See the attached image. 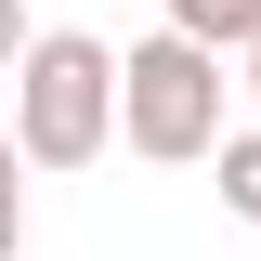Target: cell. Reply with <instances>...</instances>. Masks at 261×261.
I'll return each mask as SVG.
<instances>
[{"mask_svg":"<svg viewBox=\"0 0 261 261\" xmlns=\"http://www.w3.org/2000/svg\"><path fill=\"white\" fill-rule=\"evenodd\" d=\"M222 65L235 53H209V39H183V27L130 39L118 53V144L144 170H209L222 157Z\"/></svg>","mask_w":261,"mask_h":261,"instance_id":"1","label":"cell"},{"mask_svg":"<svg viewBox=\"0 0 261 261\" xmlns=\"http://www.w3.org/2000/svg\"><path fill=\"white\" fill-rule=\"evenodd\" d=\"M235 79H248V105H261V39H248V53H235Z\"/></svg>","mask_w":261,"mask_h":261,"instance_id":"7","label":"cell"},{"mask_svg":"<svg viewBox=\"0 0 261 261\" xmlns=\"http://www.w3.org/2000/svg\"><path fill=\"white\" fill-rule=\"evenodd\" d=\"M13 144L27 170H92L118 144V53L92 27H39V53L13 65Z\"/></svg>","mask_w":261,"mask_h":261,"instance_id":"2","label":"cell"},{"mask_svg":"<svg viewBox=\"0 0 261 261\" xmlns=\"http://www.w3.org/2000/svg\"><path fill=\"white\" fill-rule=\"evenodd\" d=\"M170 27L209 39V53H248V39H261V0H170Z\"/></svg>","mask_w":261,"mask_h":261,"instance_id":"3","label":"cell"},{"mask_svg":"<svg viewBox=\"0 0 261 261\" xmlns=\"http://www.w3.org/2000/svg\"><path fill=\"white\" fill-rule=\"evenodd\" d=\"M209 170H222V209H235V222H261V118L222 130V157H209Z\"/></svg>","mask_w":261,"mask_h":261,"instance_id":"4","label":"cell"},{"mask_svg":"<svg viewBox=\"0 0 261 261\" xmlns=\"http://www.w3.org/2000/svg\"><path fill=\"white\" fill-rule=\"evenodd\" d=\"M0 261H27V183H0Z\"/></svg>","mask_w":261,"mask_h":261,"instance_id":"6","label":"cell"},{"mask_svg":"<svg viewBox=\"0 0 261 261\" xmlns=\"http://www.w3.org/2000/svg\"><path fill=\"white\" fill-rule=\"evenodd\" d=\"M27 53H39V13H27V0H0V79H13Z\"/></svg>","mask_w":261,"mask_h":261,"instance_id":"5","label":"cell"}]
</instances>
